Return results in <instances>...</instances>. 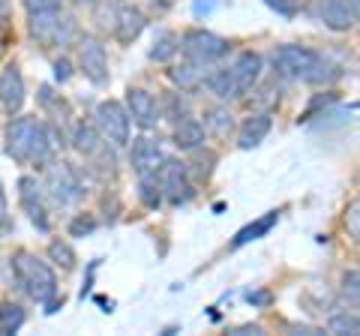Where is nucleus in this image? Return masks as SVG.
<instances>
[{
    "label": "nucleus",
    "instance_id": "f257e3e1",
    "mask_svg": "<svg viewBox=\"0 0 360 336\" xmlns=\"http://www.w3.org/2000/svg\"><path fill=\"white\" fill-rule=\"evenodd\" d=\"M54 148V132L33 117H18L6 127V153L18 162H45Z\"/></svg>",
    "mask_w": 360,
    "mask_h": 336
},
{
    "label": "nucleus",
    "instance_id": "f03ea898",
    "mask_svg": "<svg viewBox=\"0 0 360 336\" xmlns=\"http://www.w3.org/2000/svg\"><path fill=\"white\" fill-rule=\"evenodd\" d=\"M274 70L283 72L288 78H300V82L307 84H324L330 82V78L336 75L333 66L321 58L319 51L312 49H303V46H283L274 51Z\"/></svg>",
    "mask_w": 360,
    "mask_h": 336
},
{
    "label": "nucleus",
    "instance_id": "7ed1b4c3",
    "mask_svg": "<svg viewBox=\"0 0 360 336\" xmlns=\"http://www.w3.org/2000/svg\"><path fill=\"white\" fill-rule=\"evenodd\" d=\"M13 271L15 279L21 283V288L37 300V304H51V297L58 295V276L45 261H39L37 255L30 252H18L13 259Z\"/></svg>",
    "mask_w": 360,
    "mask_h": 336
},
{
    "label": "nucleus",
    "instance_id": "20e7f679",
    "mask_svg": "<svg viewBox=\"0 0 360 336\" xmlns=\"http://www.w3.org/2000/svg\"><path fill=\"white\" fill-rule=\"evenodd\" d=\"M72 30H75L72 18L63 15L58 6L30 13V33L37 37V42H42V46H63V42H70Z\"/></svg>",
    "mask_w": 360,
    "mask_h": 336
},
{
    "label": "nucleus",
    "instance_id": "39448f33",
    "mask_svg": "<svg viewBox=\"0 0 360 336\" xmlns=\"http://www.w3.org/2000/svg\"><path fill=\"white\" fill-rule=\"evenodd\" d=\"M225 51H229V42L210 30H189L184 37V58L186 63L198 66V70H205V66L225 58Z\"/></svg>",
    "mask_w": 360,
    "mask_h": 336
},
{
    "label": "nucleus",
    "instance_id": "423d86ee",
    "mask_svg": "<svg viewBox=\"0 0 360 336\" xmlns=\"http://www.w3.org/2000/svg\"><path fill=\"white\" fill-rule=\"evenodd\" d=\"M45 189L58 207H70L72 201L82 198V183L70 162H51L45 168Z\"/></svg>",
    "mask_w": 360,
    "mask_h": 336
},
{
    "label": "nucleus",
    "instance_id": "0eeeda50",
    "mask_svg": "<svg viewBox=\"0 0 360 336\" xmlns=\"http://www.w3.org/2000/svg\"><path fill=\"white\" fill-rule=\"evenodd\" d=\"M96 129L103 141L123 148L129 141V111L115 99H105V103L96 105Z\"/></svg>",
    "mask_w": 360,
    "mask_h": 336
},
{
    "label": "nucleus",
    "instance_id": "6e6552de",
    "mask_svg": "<svg viewBox=\"0 0 360 336\" xmlns=\"http://www.w3.org/2000/svg\"><path fill=\"white\" fill-rule=\"evenodd\" d=\"M78 63L82 72L90 78L94 84H105L108 82V58H105V46L96 37H84L78 42Z\"/></svg>",
    "mask_w": 360,
    "mask_h": 336
},
{
    "label": "nucleus",
    "instance_id": "1a4fd4ad",
    "mask_svg": "<svg viewBox=\"0 0 360 336\" xmlns=\"http://www.w3.org/2000/svg\"><path fill=\"white\" fill-rule=\"evenodd\" d=\"M160 189L165 193V198L172 205H180V201H189L193 195V186L186 181V168L184 162H174V160H165L160 168Z\"/></svg>",
    "mask_w": 360,
    "mask_h": 336
},
{
    "label": "nucleus",
    "instance_id": "9d476101",
    "mask_svg": "<svg viewBox=\"0 0 360 336\" xmlns=\"http://www.w3.org/2000/svg\"><path fill=\"white\" fill-rule=\"evenodd\" d=\"M129 160H132V168H135V174L139 177H156V172H160L162 162H165V156H162L160 144H156L153 138L141 136V138L132 141Z\"/></svg>",
    "mask_w": 360,
    "mask_h": 336
},
{
    "label": "nucleus",
    "instance_id": "9b49d317",
    "mask_svg": "<svg viewBox=\"0 0 360 336\" xmlns=\"http://www.w3.org/2000/svg\"><path fill=\"white\" fill-rule=\"evenodd\" d=\"M18 198H21V207H25V214L30 217L33 226L39 231H49V214H45V205H42L39 183L33 181V177H21L18 181Z\"/></svg>",
    "mask_w": 360,
    "mask_h": 336
},
{
    "label": "nucleus",
    "instance_id": "f8f14e48",
    "mask_svg": "<svg viewBox=\"0 0 360 336\" xmlns=\"http://www.w3.org/2000/svg\"><path fill=\"white\" fill-rule=\"evenodd\" d=\"M0 103L9 115H18L21 105H25V78L15 63H9L4 72H0Z\"/></svg>",
    "mask_w": 360,
    "mask_h": 336
},
{
    "label": "nucleus",
    "instance_id": "ddd939ff",
    "mask_svg": "<svg viewBox=\"0 0 360 336\" xmlns=\"http://www.w3.org/2000/svg\"><path fill=\"white\" fill-rule=\"evenodd\" d=\"M229 70L234 78V87H238V96H246L255 87L258 75H262V58H258L255 51H243Z\"/></svg>",
    "mask_w": 360,
    "mask_h": 336
},
{
    "label": "nucleus",
    "instance_id": "4468645a",
    "mask_svg": "<svg viewBox=\"0 0 360 336\" xmlns=\"http://www.w3.org/2000/svg\"><path fill=\"white\" fill-rule=\"evenodd\" d=\"M127 105H129V117L139 123L141 129L156 127V120H160V111H156V103H153V96L148 91H141V87H129Z\"/></svg>",
    "mask_w": 360,
    "mask_h": 336
},
{
    "label": "nucleus",
    "instance_id": "2eb2a0df",
    "mask_svg": "<svg viewBox=\"0 0 360 336\" xmlns=\"http://www.w3.org/2000/svg\"><path fill=\"white\" fill-rule=\"evenodd\" d=\"M319 18L330 30H348L354 25V9L348 0H319Z\"/></svg>",
    "mask_w": 360,
    "mask_h": 336
},
{
    "label": "nucleus",
    "instance_id": "dca6fc26",
    "mask_svg": "<svg viewBox=\"0 0 360 336\" xmlns=\"http://www.w3.org/2000/svg\"><path fill=\"white\" fill-rule=\"evenodd\" d=\"M144 25H148V18H144V13L139 6H120L115 33H117L120 42H132V39H139V33L144 30Z\"/></svg>",
    "mask_w": 360,
    "mask_h": 336
},
{
    "label": "nucleus",
    "instance_id": "f3484780",
    "mask_svg": "<svg viewBox=\"0 0 360 336\" xmlns=\"http://www.w3.org/2000/svg\"><path fill=\"white\" fill-rule=\"evenodd\" d=\"M270 127H274V120H270V115H252L250 120L240 127V136H238V144L243 150H252L258 148L264 138H267V132Z\"/></svg>",
    "mask_w": 360,
    "mask_h": 336
},
{
    "label": "nucleus",
    "instance_id": "a211bd4d",
    "mask_svg": "<svg viewBox=\"0 0 360 336\" xmlns=\"http://www.w3.org/2000/svg\"><path fill=\"white\" fill-rule=\"evenodd\" d=\"M276 219H279V214L276 210H267V214L262 217V219H255V222H250L246 228H240L238 234H234V240H231V246H246L250 240H258V238H264V234L276 226Z\"/></svg>",
    "mask_w": 360,
    "mask_h": 336
},
{
    "label": "nucleus",
    "instance_id": "6ab92c4d",
    "mask_svg": "<svg viewBox=\"0 0 360 336\" xmlns=\"http://www.w3.org/2000/svg\"><path fill=\"white\" fill-rule=\"evenodd\" d=\"M201 141H205V127H201L198 120L186 117V120L177 123V129H174V144H177L180 150H195Z\"/></svg>",
    "mask_w": 360,
    "mask_h": 336
},
{
    "label": "nucleus",
    "instance_id": "aec40b11",
    "mask_svg": "<svg viewBox=\"0 0 360 336\" xmlns=\"http://www.w3.org/2000/svg\"><path fill=\"white\" fill-rule=\"evenodd\" d=\"M205 84L210 87L213 96L219 99H240L238 96V87H234V78H231V70H217L205 78Z\"/></svg>",
    "mask_w": 360,
    "mask_h": 336
},
{
    "label": "nucleus",
    "instance_id": "412c9836",
    "mask_svg": "<svg viewBox=\"0 0 360 336\" xmlns=\"http://www.w3.org/2000/svg\"><path fill=\"white\" fill-rule=\"evenodd\" d=\"M21 324H25V309L13 300H6L4 306H0V336H13L21 330Z\"/></svg>",
    "mask_w": 360,
    "mask_h": 336
},
{
    "label": "nucleus",
    "instance_id": "4be33fe9",
    "mask_svg": "<svg viewBox=\"0 0 360 336\" xmlns=\"http://www.w3.org/2000/svg\"><path fill=\"white\" fill-rule=\"evenodd\" d=\"M99 138L103 136H99V129L94 127V123H78L75 127V148L82 150L84 156H94L99 150V144H103Z\"/></svg>",
    "mask_w": 360,
    "mask_h": 336
},
{
    "label": "nucleus",
    "instance_id": "5701e85b",
    "mask_svg": "<svg viewBox=\"0 0 360 336\" xmlns=\"http://www.w3.org/2000/svg\"><path fill=\"white\" fill-rule=\"evenodd\" d=\"M205 123H207V129H210L217 138H222V136H229V132H231V115H229L225 108H210L207 117H205Z\"/></svg>",
    "mask_w": 360,
    "mask_h": 336
},
{
    "label": "nucleus",
    "instance_id": "b1692460",
    "mask_svg": "<svg viewBox=\"0 0 360 336\" xmlns=\"http://www.w3.org/2000/svg\"><path fill=\"white\" fill-rule=\"evenodd\" d=\"M174 51H177V37H174V33H160L156 42H153V49H150V58L162 63V60L172 58Z\"/></svg>",
    "mask_w": 360,
    "mask_h": 336
},
{
    "label": "nucleus",
    "instance_id": "393cba45",
    "mask_svg": "<svg viewBox=\"0 0 360 336\" xmlns=\"http://www.w3.org/2000/svg\"><path fill=\"white\" fill-rule=\"evenodd\" d=\"M49 259L54 264H60L63 271H72V267H75V252L70 250V243H63V240H54L49 246Z\"/></svg>",
    "mask_w": 360,
    "mask_h": 336
},
{
    "label": "nucleus",
    "instance_id": "a878e982",
    "mask_svg": "<svg viewBox=\"0 0 360 336\" xmlns=\"http://www.w3.org/2000/svg\"><path fill=\"white\" fill-rule=\"evenodd\" d=\"M198 72H201L198 66L186 63V66H180V70H172V78H174L180 87H184V91H195L198 82H201V75H198Z\"/></svg>",
    "mask_w": 360,
    "mask_h": 336
},
{
    "label": "nucleus",
    "instance_id": "bb28decb",
    "mask_svg": "<svg viewBox=\"0 0 360 336\" xmlns=\"http://www.w3.org/2000/svg\"><path fill=\"white\" fill-rule=\"evenodd\" d=\"M328 330L330 333H354V336H360V318H354V316H336V318H330Z\"/></svg>",
    "mask_w": 360,
    "mask_h": 336
},
{
    "label": "nucleus",
    "instance_id": "cd10ccee",
    "mask_svg": "<svg viewBox=\"0 0 360 336\" xmlns=\"http://www.w3.org/2000/svg\"><path fill=\"white\" fill-rule=\"evenodd\" d=\"M345 228L354 238V243H360V198L345 207Z\"/></svg>",
    "mask_w": 360,
    "mask_h": 336
},
{
    "label": "nucleus",
    "instance_id": "c85d7f7f",
    "mask_svg": "<svg viewBox=\"0 0 360 336\" xmlns=\"http://www.w3.org/2000/svg\"><path fill=\"white\" fill-rule=\"evenodd\" d=\"M342 288H345V295L352 297L354 304H360V271L345 273V279H342Z\"/></svg>",
    "mask_w": 360,
    "mask_h": 336
},
{
    "label": "nucleus",
    "instance_id": "c756f323",
    "mask_svg": "<svg viewBox=\"0 0 360 336\" xmlns=\"http://www.w3.org/2000/svg\"><path fill=\"white\" fill-rule=\"evenodd\" d=\"M94 228H96V222L90 219V217H78L72 226H70V234H72V238H82V234H90Z\"/></svg>",
    "mask_w": 360,
    "mask_h": 336
},
{
    "label": "nucleus",
    "instance_id": "7c9ffc66",
    "mask_svg": "<svg viewBox=\"0 0 360 336\" xmlns=\"http://www.w3.org/2000/svg\"><path fill=\"white\" fill-rule=\"evenodd\" d=\"M270 9H276L279 15H295L297 13V0H264Z\"/></svg>",
    "mask_w": 360,
    "mask_h": 336
},
{
    "label": "nucleus",
    "instance_id": "2f4dec72",
    "mask_svg": "<svg viewBox=\"0 0 360 336\" xmlns=\"http://www.w3.org/2000/svg\"><path fill=\"white\" fill-rule=\"evenodd\" d=\"M25 6L30 9V13H37V9H54V6H60V0H25Z\"/></svg>",
    "mask_w": 360,
    "mask_h": 336
},
{
    "label": "nucleus",
    "instance_id": "473e14b6",
    "mask_svg": "<svg viewBox=\"0 0 360 336\" xmlns=\"http://www.w3.org/2000/svg\"><path fill=\"white\" fill-rule=\"evenodd\" d=\"M54 75H58L60 82H66V78H70V63H66V60H58V63H54Z\"/></svg>",
    "mask_w": 360,
    "mask_h": 336
},
{
    "label": "nucleus",
    "instance_id": "72a5a7b5",
    "mask_svg": "<svg viewBox=\"0 0 360 336\" xmlns=\"http://www.w3.org/2000/svg\"><path fill=\"white\" fill-rule=\"evenodd\" d=\"M213 4H217V0H195V6H193V9H195V15H201V13L207 15L210 9H213Z\"/></svg>",
    "mask_w": 360,
    "mask_h": 336
},
{
    "label": "nucleus",
    "instance_id": "f704fd0d",
    "mask_svg": "<svg viewBox=\"0 0 360 336\" xmlns=\"http://www.w3.org/2000/svg\"><path fill=\"white\" fill-rule=\"evenodd\" d=\"M6 222V193H4V183H0V226Z\"/></svg>",
    "mask_w": 360,
    "mask_h": 336
},
{
    "label": "nucleus",
    "instance_id": "c9c22d12",
    "mask_svg": "<svg viewBox=\"0 0 360 336\" xmlns=\"http://www.w3.org/2000/svg\"><path fill=\"white\" fill-rule=\"evenodd\" d=\"M153 9H168V6H174V0H150Z\"/></svg>",
    "mask_w": 360,
    "mask_h": 336
},
{
    "label": "nucleus",
    "instance_id": "e433bc0d",
    "mask_svg": "<svg viewBox=\"0 0 360 336\" xmlns=\"http://www.w3.org/2000/svg\"><path fill=\"white\" fill-rule=\"evenodd\" d=\"M267 295H250V304H267Z\"/></svg>",
    "mask_w": 360,
    "mask_h": 336
},
{
    "label": "nucleus",
    "instance_id": "4c0bfd02",
    "mask_svg": "<svg viewBox=\"0 0 360 336\" xmlns=\"http://www.w3.org/2000/svg\"><path fill=\"white\" fill-rule=\"evenodd\" d=\"M4 18H6V0H0V33H4Z\"/></svg>",
    "mask_w": 360,
    "mask_h": 336
},
{
    "label": "nucleus",
    "instance_id": "58836bf2",
    "mask_svg": "<svg viewBox=\"0 0 360 336\" xmlns=\"http://www.w3.org/2000/svg\"><path fill=\"white\" fill-rule=\"evenodd\" d=\"M348 6L354 9V18H360V0H348Z\"/></svg>",
    "mask_w": 360,
    "mask_h": 336
},
{
    "label": "nucleus",
    "instance_id": "ea45409f",
    "mask_svg": "<svg viewBox=\"0 0 360 336\" xmlns=\"http://www.w3.org/2000/svg\"><path fill=\"white\" fill-rule=\"evenodd\" d=\"M78 4H96V0H78Z\"/></svg>",
    "mask_w": 360,
    "mask_h": 336
}]
</instances>
